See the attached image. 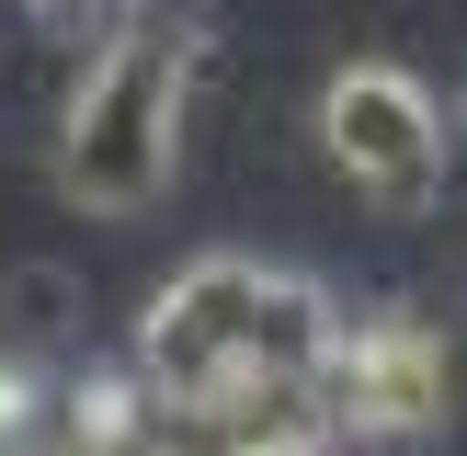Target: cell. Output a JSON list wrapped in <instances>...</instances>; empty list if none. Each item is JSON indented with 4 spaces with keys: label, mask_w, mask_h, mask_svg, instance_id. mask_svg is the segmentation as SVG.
Returning <instances> with one entry per match:
<instances>
[{
    "label": "cell",
    "mask_w": 467,
    "mask_h": 456,
    "mask_svg": "<svg viewBox=\"0 0 467 456\" xmlns=\"http://www.w3.org/2000/svg\"><path fill=\"white\" fill-rule=\"evenodd\" d=\"M331 319L342 308L319 296V274L251 263V251H205V263H182L149 296L126 377L149 388L160 422H194V410L240 399V388H296L319 365V342H331Z\"/></svg>",
    "instance_id": "6da1fadb"
},
{
    "label": "cell",
    "mask_w": 467,
    "mask_h": 456,
    "mask_svg": "<svg viewBox=\"0 0 467 456\" xmlns=\"http://www.w3.org/2000/svg\"><path fill=\"white\" fill-rule=\"evenodd\" d=\"M182 103H194V23L171 0H137L103 23L57 114V182L91 217H149L182 171Z\"/></svg>",
    "instance_id": "7a4b0ae2"
},
{
    "label": "cell",
    "mask_w": 467,
    "mask_h": 456,
    "mask_svg": "<svg viewBox=\"0 0 467 456\" xmlns=\"http://www.w3.org/2000/svg\"><path fill=\"white\" fill-rule=\"evenodd\" d=\"M308 422L331 445H410V433L445 422L456 399V365H445V331L410 308H365V319H331L319 365L296 377Z\"/></svg>",
    "instance_id": "3957f363"
},
{
    "label": "cell",
    "mask_w": 467,
    "mask_h": 456,
    "mask_svg": "<svg viewBox=\"0 0 467 456\" xmlns=\"http://www.w3.org/2000/svg\"><path fill=\"white\" fill-rule=\"evenodd\" d=\"M319 149H331V171L354 182V194L400 205V217H422V205L445 194V114L388 57L331 68V91H319Z\"/></svg>",
    "instance_id": "277c9868"
},
{
    "label": "cell",
    "mask_w": 467,
    "mask_h": 456,
    "mask_svg": "<svg viewBox=\"0 0 467 456\" xmlns=\"http://www.w3.org/2000/svg\"><path fill=\"white\" fill-rule=\"evenodd\" d=\"M46 410H57V388H46L23 354H0V456H35L46 445Z\"/></svg>",
    "instance_id": "5b68a950"
},
{
    "label": "cell",
    "mask_w": 467,
    "mask_h": 456,
    "mask_svg": "<svg viewBox=\"0 0 467 456\" xmlns=\"http://www.w3.org/2000/svg\"><path fill=\"white\" fill-rule=\"evenodd\" d=\"M23 12H46V23H57V12H80V0H23Z\"/></svg>",
    "instance_id": "8992f818"
}]
</instances>
